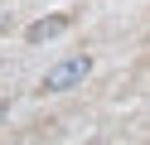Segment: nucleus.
<instances>
[{
  "label": "nucleus",
  "mask_w": 150,
  "mask_h": 145,
  "mask_svg": "<svg viewBox=\"0 0 150 145\" xmlns=\"http://www.w3.org/2000/svg\"><path fill=\"white\" fill-rule=\"evenodd\" d=\"M87 73H92V58H87V53H73V58H63L58 68H49V73H44L39 92H68V87H78Z\"/></svg>",
  "instance_id": "1"
},
{
  "label": "nucleus",
  "mask_w": 150,
  "mask_h": 145,
  "mask_svg": "<svg viewBox=\"0 0 150 145\" xmlns=\"http://www.w3.org/2000/svg\"><path fill=\"white\" fill-rule=\"evenodd\" d=\"M68 24H73V15H44V19H34V24L24 29V39H29V44H49V39H58Z\"/></svg>",
  "instance_id": "2"
},
{
  "label": "nucleus",
  "mask_w": 150,
  "mask_h": 145,
  "mask_svg": "<svg viewBox=\"0 0 150 145\" xmlns=\"http://www.w3.org/2000/svg\"><path fill=\"white\" fill-rule=\"evenodd\" d=\"M0 126H5V106H0Z\"/></svg>",
  "instance_id": "3"
}]
</instances>
